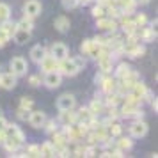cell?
Listing matches in <instances>:
<instances>
[{
	"instance_id": "1",
	"label": "cell",
	"mask_w": 158,
	"mask_h": 158,
	"mask_svg": "<svg viewBox=\"0 0 158 158\" xmlns=\"http://www.w3.org/2000/svg\"><path fill=\"white\" fill-rule=\"evenodd\" d=\"M9 69L13 75H16L18 78L20 77H25L27 73H29V62L22 57V55H16L9 60Z\"/></svg>"
},
{
	"instance_id": "2",
	"label": "cell",
	"mask_w": 158,
	"mask_h": 158,
	"mask_svg": "<svg viewBox=\"0 0 158 158\" xmlns=\"http://www.w3.org/2000/svg\"><path fill=\"white\" fill-rule=\"evenodd\" d=\"M55 69H57L60 75H66V77H75V75H78L80 73V68L77 66V62H75L73 59H69V57L59 60Z\"/></svg>"
},
{
	"instance_id": "3",
	"label": "cell",
	"mask_w": 158,
	"mask_h": 158,
	"mask_svg": "<svg viewBox=\"0 0 158 158\" xmlns=\"http://www.w3.org/2000/svg\"><path fill=\"white\" fill-rule=\"evenodd\" d=\"M23 16L25 18H30V20H34L37 16L41 15V11H43V6H41V2L39 0H27L25 4H23Z\"/></svg>"
},
{
	"instance_id": "4",
	"label": "cell",
	"mask_w": 158,
	"mask_h": 158,
	"mask_svg": "<svg viewBox=\"0 0 158 158\" xmlns=\"http://www.w3.org/2000/svg\"><path fill=\"white\" fill-rule=\"evenodd\" d=\"M128 131H130V137H131V139H142V137L148 135L149 126H148L146 121H140V119H139V121H133L130 124Z\"/></svg>"
},
{
	"instance_id": "5",
	"label": "cell",
	"mask_w": 158,
	"mask_h": 158,
	"mask_svg": "<svg viewBox=\"0 0 158 158\" xmlns=\"http://www.w3.org/2000/svg\"><path fill=\"white\" fill-rule=\"evenodd\" d=\"M57 108L60 110V112H66V110H73V108L77 107V98L73 96L71 93H64L60 94L57 98Z\"/></svg>"
},
{
	"instance_id": "6",
	"label": "cell",
	"mask_w": 158,
	"mask_h": 158,
	"mask_svg": "<svg viewBox=\"0 0 158 158\" xmlns=\"http://www.w3.org/2000/svg\"><path fill=\"white\" fill-rule=\"evenodd\" d=\"M43 84H44L46 89H57V87H60V84H62V75H60L57 69L46 71L44 73V78H43Z\"/></svg>"
},
{
	"instance_id": "7",
	"label": "cell",
	"mask_w": 158,
	"mask_h": 158,
	"mask_svg": "<svg viewBox=\"0 0 158 158\" xmlns=\"http://www.w3.org/2000/svg\"><path fill=\"white\" fill-rule=\"evenodd\" d=\"M27 121H29V124L32 126V128L39 130V128H43L44 124H46L48 119H46V114H44L43 110H32V112L29 114V117H27Z\"/></svg>"
},
{
	"instance_id": "8",
	"label": "cell",
	"mask_w": 158,
	"mask_h": 158,
	"mask_svg": "<svg viewBox=\"0 0 158 158\" xmlns=\"http://www.w3.org/2000/svg\"><path fill=\"white\" fill-rule=\"evenodd\" d=\"M50 55L59 62V60H62V59L69 57V48H68L64 43H53L50 46Z\"/></svg>"
},
{
	"instance_id": "9",
	"label": "cell",
	"mask_w": 158,
	"mask_h": 158,
	"mask_svg": "<svg viewBox=\"0 0 158 158\" xmlns=\"http://www.w3.org/2000/svg\"><path fill=\"white\" fill-rule=\"evenodd\" d=\"M6 137L7 139H11V140H15V142H18V144H22L23 140H25V135H23V131L16 124H7L6 126Z\"/></svg>"
},
{
	"instance_id": "10",
	"label": "cell",
	"mask_w": 158,
	"mask_h": 158,
	"mask_svg": "<svg viewBox=\"0 0 158 158\" xmlns=\"http://www.w3.org/2000/svg\"><path fill=\"white\" fill-rule=\"evenodd\" d=\"M29 55H30V60H32V62L39 64V62H41L46 55H48V52H46V48H44L43 44H34V46L30 48Z\"/></svg>"
},
{
	"instance_id": "11",
	"label": "cell",
	"mask_w": 158,
	"mask_h": 158,
	"mask_svg": "<svg viewBox=\"0 0 158 158\" xmlns=\"http://www.w3.org/2000/svg\"><path fill=\"white\" fill-rule=\"evenodd\" d=\"M18 84V77L13 75V73H2V78H0V87L6 89V91H13Z\"/></svg>"
},
{
	"instance_id": "12",
	"label": "cell",
	"mask_w": 158,
	"mask_h": 158,
	"mask_svg": "<svg viewBox=\"0 0 158 158\" xmlns=\"http://www.w3.org/2000/svg\"><path fill=\"white\" fill-rule=\"evenodd\" d=\"M53 27L60 32V34H66L69 27H71V22H69V18H66V16H57L55 20H53Z\"/></svg>"
},
{
	"instance_id": "13",
	"label": "cell",
	"mask_w": 158,
	"mask_h": 158,
	"mask_svg": "<svg viewBox=\"0 0 158 158\" xmlns=\"http://www.w3.org/2000/svg\"><path fill=\"white\" fill-rule=\"evenodd\" d=\"M13 37H15V41H16L18 44H23V43H27V41L30 39V30H25V29H18V27H15Z\"/></svg>"
},
{
	"instance_id": "14",
	"label": "cell",
	"mask_w": 158,
	"mask_h": 158,
	"mask_svg": "<svg viewBox=\"0 0 158 158\" xmlns=\"http://www.w3.org/2000/svg\"><path fill=\"white\" fill-rule=\"evenodd\" d=\"M39 66H41V68H43V71L46 73V71H52V69H55V68H57V60L48 53V55L39 62Z\"/></svg>"
},
{
	"instance_id": "15",
	"label": "cell",
	"mask_w": 158,
	"mask_h": 158,
	"mask_svg": "<svg viewBox=\"0 0 158 158\" xmlns=\"http://www.w3.org/2000/svg\"><path fill=\"white\" fill-rule=\"evenodd\" d=\"M39 149H41V156H55V153H57L55 146L52 142H44L43 146H39Z\"/></svg>"
},
{
	"instance_id": "16",
	"label": "cell",
	"mask_w": 158,
	"mask_h": 158,
	"mask_svg": "<svg viewBox=\"0 0 158 158\" xmlns=\"http://www.w3.org/2000/svg\"><path fill=\"white\" fill-rule=\"evenodd\" d=\"M9 18H11V7L6 2H0V23L7 22Z\"/></svg>"
},
{
	"instance_id": "17",
	"label": "cell",
	"mask_w": 158,
	"mask_h": 158,
	"mask_svg": "<svg viewBox=\"0 0 158 158\" xmlns=\"http://www.w3.org/2000/svg\"><path fill=\"white\" fill-rule=\"evenodd\" d=\"M98 27L103 30H114L115 29V23L112 22V20H108V18H98Z\"/></svg>"
},
{
	"instance_id": "18",
	"label": "cell",
	"mask_w": 158,
	"mask_h": 158,
	"mask_svg": "<svg viewBox=\"0 0 158 158\" xmlns=\"http://www.w3.org/2000/svg\"><path fill=\"white\" fill-rule=\"evenodd\" d=\"M16 27H18V29L30 30V32H32V29H34V23H32V20H30V18H25V16H23V20H22V22H18V23H16Z\"/></svg>"
},
{
	"instance_id": "19",
	"label": "cell",
	"mask_w": 158,
	"mask_h": 158,
	"mask_svg": "<svg viewBox=\"0 0 158 158\" xmlns=\"http://www.w3.org/2000/svg\"><path fill=\"white\" fill-rule=\"evenodd\" d=\"M80 4V0H62V6L64 9H77Z\"/></svg>"
},
{
	"instance_id": "20",
	"label": "cell",
	"mask_w": 158,
	"mask_h": 158,
	"mask_svg": "<svg viewBox=\"0 0 158 158\" xmlns=\"http://www.w3.org/2000/svg\"><path fill=\"white\" fill-rule=\"evenodd\" d=\"M103 15H105V13H103V7H100V6L93 7V16H94V18H101Z\"/></svg>"
},
{
	"instance_id": "21",
	"label": "cell",
	"mask_w": 158,
	"mask_h": 158,
	"mask_svg": "<svg viewBox=\"0 0 158 158\" xmlns=\"http://www.w3.org/2000/svg\"><path fill=\"white\" fill-rule=\"evenodd\" d=\"M73 60L77 62V66H78V68H80V71H82V69L85 68V60H84V57H75V59H73Z\"/></svg>"
},
{
	"instance_id": "22",
	"label": "cell",
	"mask_w": 158,
	"mask_h": 158,
	"mask_svg": "<svg viewBox=\"0 0 158 158\" xmlns=\"http://www.w3.org/2000/svg\"><path fill=\"white\" fill-rule=\"evenodd\" d=\"M119 146H121L123 149H124V148H126V149H130V148H131V140H130V139H121Z\"/></svg>"
},
{
	"instance_id": "23",
	"label": "cell",
	"mask_w": 158,
	"mask_h": 158,
	"mask_svg": "<svg viewBox=\"0 0 158 158\" xmlns=\"http://www.w3.org/2000/svg\"><path fill=\"white\" fill-rule=\"evenodd\" d=\"M9 123H7V119H6V117H4V115L0 114V131H4V130H6V126H7Z\"/></svg>"
},
{
	"instance_id": "24",
	"label": "cell",
	"mask_w": 158,
	"mask_h": 158,
	"mask_svg": "<svg viewBox=\"0 0 158 158\" xmlns=\"http://www.w3.org/2000/svg\"><path fill=\"white\" fill-rule=\"evenodd\" d=\"M30 107H32V100L23 98V100H22V107H20V108H30Z\"/></svg>"
},
{
	"instance_id": "25",
	"label": "cell",
	"mask_w": 158,
	"mask_h": 158,
	"mask_svg": "<svg viewBox=\"0 0 158 158\" xmlns=\"http://www.w3.org/2000/svg\"><path fill=\"white\" fill-rule=\"evenodd\" d=\"M30 85H39V84H37V77H32V78H30Z\"/></svg>"
},
{
	"instance_id": "26",
	"label": "cell",
	"mask_w": 158,
	"mask_h": 158,
	"mask_svg": "<svg viewBox=\"0 0 158 158\" xmlns=\"http://www.w3.org/2000/svg\"><path fill=\"white\" fill-rule=\"evenodd\" d=\"M0 78H2V73H0Z\"/></svg>"
}]
</instances>
